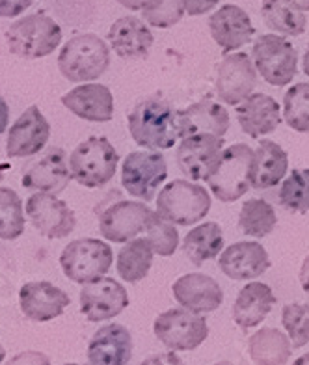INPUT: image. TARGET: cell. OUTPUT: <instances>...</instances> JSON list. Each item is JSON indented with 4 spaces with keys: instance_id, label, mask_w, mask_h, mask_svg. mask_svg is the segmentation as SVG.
Masks as SVG:
<instances>
[{
    "instance_id": "1",
    "label": "cell",
    "mask_w": 309,
    "mask_h": 365,
    "mask_svg": "<svg viewBox=\"0 0 309 365\" xmlns=\"http://www.w3.org/2000/svg\"><path fill=\"white\" fill-rule=\"evenodd\" d=\"M129 133L145 149H172L181 138L179 110L162 97H145L129 114Z\"/></svg>"
},
{
    "instance_id": "2",
    "label": "cell",
    "mask_w": 309,
    "mask_h": 365,
    "mask_svg": "<svg viewBox=\"0 0 309 365\" xmlns=\"http://www.w3.org/2000/svg\"><path fill=\"white\" fill-rule=\"evenodd\" d=\"M110 66V47L97 34H77L58 54V69L71 82H92Z\"/></svg>"
},
{
    "instance_id": "3",
    "label": "cell",
    "mask_w": 309,
    "mask_h": 365,
    "mask_svg": "<svg viewBox=\"0 0 309 365\" xmlns=\"http://www.w3.org/2000/svg\"><path fill=\"white\" fill-rule=\"evenodd\" d=\"M4 36L10 53L24 60L48 56L62 43L60 24L45 14H32L15 21Z\"/></svg>"
},
{
    "instance_id": "4",
    "label": "cell",
    "mask_w": 309,
    "mask_h": 365,
    "mask_svg": "<svg viewBox=\"0 0 309 365\" xmlns=\"http://www.w3.org/2000/svg\"><path fill=\"white\" fill-rule=\"evenodd\" d=\"M120 153L105 136H90L69 155L73 179L86 188H101L116 175Z\"/></svg>"
},
{
    "instance_id": "5",
    "label": "cell",
    "mask_w": 309,
    "mask_h": 365,
    "mask_svg": "<svg viewBox=\"0 0 309 365\" xmlns=\"http://www.w3.org/2000/svg\"><path fill=\"white\" fill-rule=\"evenodd\" d=\"M211 194L198 182L187 179H174L157 197V212L160 218L175 226H194L211 211Z\"/></svg>"
},
{
    "instance_id": "6",
    "label": "cell",
    "mask_w": 309,
    "mask_h": 365,
    "mask_svg": "<svg viewBox=\"0 0 309 365\" xmlns=\"http://www.w3.org/2000/svg\"><path fill=\"white\" fill-rule=\"evenodd\" d=\"M256 175V149L248 144H233L222 151L216 172L209 179V188L224 203L237 202L248 192Z\"/></svg>"
},
{
    "instance_id": "7",
    "label": "cell",
    "mask_w": 309,
    "mask_h": 365,
    "mask_svg": "<svg viewBox=\"0 0 309 365\" xmlns=\"http://www.w3.org/2000/svg\"><path fill=\"white\" fill-rule=\"evenodd\" d=\"M114 263V252L108 242L84 237L69 242L60 254L63 274L75 284H90L103 278Z\"/></svg>"
},
{
    "instance_id": "8",
    "label": "cell",
    "mask_w": 309,
    "mask_h": 365,
    "mask_svg": "<svg viewBox=\"0 0 309 365\" xmlns=\"http://www.w3.org/2000/svg\"><path fill=\"white\" fill-rule=\"evenodd\" d=\"M257 73L272 86H287L298 71V53L289 39L278 34H263L251 48Z\"/></svg>"
},
{
    "instance_id": "9",
    "label": "cell",
    "mask_w": 309,
    "mask_h": 365,
    "mask_svg": "<svg viewBox=\"0 0 309 365\" xmlns=\"http://www.w3.org/2000/svg\"><path fill=\"white\" fill-rule=\"evenodd\" d=\"M153 331L166 349L174 352L196 351L209 337L207 319L201 313L172 308L160 313L153 322Z\"/></svg>"
},
{
    "instance_id": "10",
    "label": "cell",
    "mask_w": 309,
    "mask_h": 365,
    "mask_svg": "<svg viewBox=\"0 0 309 365\" xmlns=\"http://www.w3.org/2000/svg\"><path fill=\"white\" fill-rule=\"evenodd\" d=\"M168 178V163L157 151H132L121 166V185L129 196L142 202H151L157 190Z\"/></svg>"
},
{
    "instance_id": "11",
    "label": "cell",
    "mask_w": 309,
    "mask_h": 365,
    "mask_svg": "<svg viewBox=\"0 0 309 365\" xmlns=\"http://www.w3.org/2000/svg\"><path fill=\"white\" fill-rule=\"evenodd\" d=\"M159 218V212L151 211L145 202L121 200L101 212L99 231L110 242H129L150 230Z\"/></svg>"
},
{
    "instance_id": "12",
    "label": "cell",
    "mask_w": 309,
    "mask_h": 365,
    "mask_svg": "<svg viewBox=\"0 0 309 365\" xmlns=\"http://www.w3.org/2000/svg\"><path fill=\"white\" fill-rule=\"evenodd\" d=\"M257 86L256 63L246 53H231L218 63L214 88L222 103L239 106Z\"/></svg>"
},
{
    "instance_id": "13",
    "label": "cell",
    "mask_w": 309,
    "mask_h": 365,
    "mask_svg": "<svg viewBox=\"0 0 309 365\" xmlns=\"http://www.w3.org/2000/svg\"><path fill=\"white\" fill-rule=\"evenodd\" d=\"M222 151V136H187V138L181 140V145L177 149V166L192 181H209L220 164Z\"/></svg>"
},
{
    "instance_id": "14",
    "label": "cell",
    "mask_w": 309,
    "mask_h": 365,
    "mask_svg": "<svg viewBox=\"0 0 309 365\" xmlns=\"http://www.w3.org/2000/svg\"><path fill=\"white\" fill-rule=\"evenodd\" d=\"M32 226L47 239H63L77 227V217L56 194L36 192L24 205Z\"/></svg>"
},
{
    "instance_id": "15",
    "label": "cell",
    "mask_w": 309,
    "mask_h": 365,
    "mask_svg": "<svg viewBox=\"0 0 309 365\" xmlns=\"http://www.w3.org/2000/svg\"><path fill=\"white\" fill-rule=\"evenodd\" d=\"M78 298H80V313L90 322H103L117 317L129 306L127 289L108 276L84 284Z\"/></svg>"
},
{
    "instance_id": "16",
    "label": "cell",
    "mask_w": 309,
    "mask_h": 365,
    "mask_svg": "<svg viewBox=\"0 0 309 365\" xmlns=\"http://www.w3.org/2000/svg\"><path fill=\"white\" fill-rule=\"evenodd\" d=\"M51 138V125L38 106H28L10 127L6 153L14 159H24L39 153Z\"/></svg>"
},
{
    "instance_id": "17",
    "label": "cell",
    "mask_w": 309,
    "mask_h": 365,
    "mask_svg": "<svg viewBox=\"0 0 309 365\" xmlns=\"http://www.w3.org/2000/svg\"><path fill=\"white\" fill-rule=\"evenodd\" d=\"M69 179H73V175L68 153L62 148H51L26 168L21 185L32 192L60 194L66 190Z\"/></svg>"
},
{
    "instance_id": "18",
    "label": "cell",
    "mask_w": 309,
    "mask_h": 365,
    "mask_svg": "<svg viewBox=\"0 0 309 365\" xmlns=\"http://www.w3.org/2000/svg\"><path fill=\"white\" fill-rule=\"evenodd\" d=\"M218 267L229 279L250 282L271 269V257L261 242L241 240V242H233L222 252Z\"/></svg>"
},
{
    "instance_id": "19",
    "label": "cell",
    "mask_w": 309,
    "mask_h": 365,
    "mask_svg": "<svg viewBox=\"0 0 309 365\" xmlns=\"http://www.w3.org/2000/svg\"><path fill=\"white\" fill-rule=\"evenodd\" d=\"M69 304V294L51 282H28L19 291V308L28 321H53L66 312Z\"/></svg>"
},
{
    "instance_id": "20",
    "label": "cell",
    "mask_w": 309,
    "mask_h": 365,
    "mask_svg": "<svg viewBox=\"0 0 309 365\" xmlns=\"http://www.w3.org/2000/svg\"><path fill=\"white\" fill-rule=\"evenodd\" d=\"M209 32L224 53H235L253 38L256 29L241 6L226 4L209 17Z\"/></svg>"
},
{
    "instance_id": "21",
    "label": "cell",
    "mask_w": 309,
    "mask_h": 365,
    "mask_svg": "<svg viewBox=\"0 0 309 365\" xmlns=\"http://www.w3.org/2000/svg\"><path fill=\"white\" fill-rule=\"evenodd\" d=\"M62 105L71 114L92 123H107L114 118V96L105 84L84 82L62 96Z\"/></svg>"
},
{
    "instance_id": "22",
    "label": "cell",
    "mask_w": 309,
    "mask_h": 365,
    "mask_svg": "<svg viewBox=\"0 0 309 365\" xmlns=\"http://www.w3.org/2000/svg\"><path fill=\"white\" fill-rule=\"evenodd\" d=\"M179 306L194 313L216 312L224 302V291L216 279L201 272L184 274L172 287Z\"/></svg>"
},
{
    "instance_id": "23",
    "label": "cell",
    "mask_w": 309,
    "mask_h": 365,
    "mask_svg": "<svg viewBox=\"0 0 309 365\" xmlns=\"http://www.w3.org/2000/svg\"><path fill=\"white\" fill-rule=\"evenodd\" d=\"M132 358V336L123 324L99 328L88 343L90 365H127Z\"/></svg>"
},
{
    "instance_id": "24",
    "label": "cell",
    "mask_w": 309,
    "mask_h": 365,
    "mask_svg": "<svg viewBox=\"0 0 309 365\" xmlns=\"http://www.w3.org/2000/svg\"><path fill=\"white\" fill-rule=\"evenodd\" d=\"M108 41L114 53L123 60H142L150 54L154 38L145 21L127 15L114 21L108 30Z\"/></svg>"
},
{
    "instance_id": "25",
    "label": "cell",
    "mask_w": 309,
    "mask_h": 365,
    "mask_svg": "<svg viewBox=\"0 0 309 365\" xmlns=\"http://www.w3.org/2000/svg\"><path fill=\"white\" fill-rule=\"evenodd\" d=\"M179 129L181 138L194 135H216L224 138L229 130V112L211 99L194 103L189 108L179 110Z\"/></svg>"
},
{
    "instance_id": "26",
    "label": "cell",
    "mask_w": 309,
    "mask_h": 365,
    "mask_svg": "<svg viewBox=\"0 0 309 365\" xmlns=\"http://www.w3.org/2000/svg\"><path fill=\"white\" fill-rule=\"evenodd\" d=\"M237 121L250 138L271 135L281 123L280 105L266 93H251L239 105Z\"/></svg>"
},
{
    "instance_id": "27",
    "label": "cell",
    "mask_w": 309,
    "mask_h": 365,
    "mask_svg": "<svg viewBox=\"0 0 309 365\" xmlns=\"http://www.w3.org/2000/svg\"><path fill=\"white\" fill-rule=\"evenodd\" d=\"M276 302L278 300L271 285L263 282H250L239 291L237 300L233 304V321L242 330L259 327L268 317Z\"/></svg>"
},
{
    "instance_id": "28",
    "label": "cell",
    "mask_w": 309,
    "mask_h": 365,
    "mask_svg": "<svg viewBox=\"0 0 309 365\" xmlns=\"http://www.w3.org/2000/svg\"><path fill=\"white\" fill-rule=\"evenodd\" d=\"M248 354L256 365H286L293 354V343L278 328L265 327L248 339Z\"/></svg>"
},
{
    "instance_id": "29",
    "label": "cell",
    "mask_w": 309,
    "mask_h": 365,
    "mask_svg": "<svg viewBox=\"0 0 309 365\" xmlns=\"http://www.w3.org/2000/svg\"><path fill=\"white\" fill-rule=\"evenodd\" d=\"M289 170V155L272 140H261L256 149V175L251 187L257 190L276 187Z\"/></svg>"
},
{
    "instance_id": "30",
    "label": "cell",
    "mask_w": 309,
    "mask_h": 365,
    "mask_svg": "<svg viewBox=\"0 0 309 365\" xmlns=\"http://www.w3.org/2000/svg\"><path fill=\"white\" fill-rule=\"evenodd\" d=\"M222 248L224 233L216 222H203L199 226L192 227L183 240L184 255L196 267H201L205 261L218 257Z\"/></svg>"
},
{
    "instance_id": "31",
    "label": "cell",
    "mask_w": 309,
    "mask_h": 365,
    "mask_svg": "<svg viewBox=\"0 0 309 365\" xmlns=\"http://www.w3.org/2000/svg\"><path fill=\"white\" fill-rule=\"evenodd\" d=\"M153 248L147 239H132L123 245L117 254L116 269L120 278L127 284H138L150 274L153 264Z\"/></svg>"
},
{
    "instance_id": "32",
    "label": "cell",
    "mask_w": 309,
    "mask_h": 365,
    "mask_svg": "<svg viewBox=\"0 0 309 365\" xmlns=\"http://www.w3.org/2000/svg\"><path fill=\"white\" fill-rule=\"evenodd\" d=\"M261 15L266 26L278 34L302 36L308 29L304 11L289 6L286 0H263Z\"/></svg>"
},
{
    "instance_id": "33",
    "label": "cell",
    "mask_w": 309,
    "mask_h": 365,
    "mask_svg": "<svg viewBox=\"0 0 309 365\" xmlns=\"http://www.w3.org/2000/svg\"><path fill=\"white\" fill-rule=\"evenodd\" d=\"M278 224V215L274 207L263 200V197H251L242 203L241 215H239V227L244 235L253 239H263L271 235Z\"/></svg>"
},
{
    "instance_id": "34",
    "label": "cell",
    "mask_w": 309,
    "mask_h": 365,
    "mask_svg": "<svg viewBox=\"0 0 309 365\" xmlns=\"http://www.w3.org/2000/svg\"><path fill=\"white\" fill-rule=\"evenodd\" d=\"M24 233V205L14 188L0 187V239L15 240Z\"/></svg>"
},
{
    "instance_id": "35",
    "label": "cell",
    "mask_w": 309,
    "mask_h": 365,
    "mask_svg": "<svg viewBox=\"0 0 309 365\" xmlns=\"http://www.w3.org/2000/svg\"><path fill=\"white\" fill-rule=\"evenodd\" d=\"M283 120L296 133H309V82H298L286 91Z\"/></svg>"
},
{
    "instance_id": "36",
    "label": "cell",
    "mask_w": 309,
    "mask_h": 365,
    "mask_svg": "<svg viewBox=\"0 0 309 365\" xmlns=\"http://www.w3.org/2000/svg\"><path fill=\"white\" fill-rule=\"evenodd\" d=\"M280 203L287 211L305 215L309 211V170L296 168L281 182Z\"/></svg>"
},
{
    "instance_id": "37",
    "label": "cell",
    "mask_w": 309,
    "mask_h": 365,
    "mask_svg": "<svg viewBox=\"0 0 309 365\" xmlns=\"http://www.w3.org/2000/svg\"><path fill=\"white\" fill-rule=\"evenodd\" d=\"M187 14V0H144V21L154 29H169Z\"/></svg>"
},
{
    "instance_id": "38",
    "label": "cell",
    "mask_w": 309,
    "mask_h": 365,
    "mask_svg": "<svg viewBox=\"0 0 309 365\" xmlns=\"http://www.w3.org/2000/svg\"><path fill=\"white\" fill-rule=\"evenodd\" d=\"M281 324L290 337L293 349H302L309 343V304L293 302L281 309Z\"/></svg>"
},
{
    "instance_id": "39",
    "label": "cell",
    "mask_w": 309,
    "mask_h": 365,
    "mask_svg": "<svg viewBox=\"0 0 309 365\" xmlns=\"http://www.w3.org/2000/svg\"><path fill=\"white\" fill-rule=\"evenodd\" d=\"M174 226L175 224H172V222L159 218L150 230L145 231V239L151 245L154 254H159L160 257H169L177 250L179 231Z\"/></svg>"
},
{
    "instance_id": "40",
    "label": "cell",
    "mask_w": 309,
    "mask_h": 365,
    "mask_svg": "<svg viewBox=\"0 0 309 365\" xmlns=\"http://www.w3.org/2000/svg\"><path fill=\"white\" fill-rule=\"evenodd\" d=\"M6 365H51L48 356L39 351H24L15 354Z\"/></svg>"
},
{
    "instance_id": "41",
    "label": "cell",
    "mask_w": 309,
    "mask_h": 365,
    "mask_svg": "<svg viewBox=\"0 0 309 365\" xmlns=\"http://www.w3.org/2000/svg\"><path fill=\"white\" fill-rule=\"evenodd\" d=\"M34 0H0V17L14 19L17 15L28 10Z\"/></svg>"
},
{
    "instance_id": "42",
    "label": "cell",
    "mask_w": 309,
    "mask_h": 365,
    "mask_svg": "<svg viewBox=\"0 0 309 365\" xmlns=\"http://www.w3.org/2000/svg\"><path fill=\"white\" fill-rule=\"evenodd\" d=\"M140 365H184V361L181 360L174 351H169L150 356V358H145Z\"/></svg>"
},
{
    "instance_id": "43",
    "label": "cell",
    "mask_w": 309,
    "mask_h": 365,
    "mask_svg": "<svg viewBox=\"0 0 309 365\" xmlns=\"http://www.w3.org/2000/svg\"><path fill=\"white\" fill-rule=\"evenodd\" d=\"M220 0H187V14L196 17V15H205L214 10Z\"/></svg>"
},
{
    "instance_id": "44",
    "label": "cell",
    "mask_w": 309,
    "mask_h": 365,
    "mask_svg": "<svg viewBox=\"0 0 309 365\" xmlns=\"http://www.w3.org/2000/svg\"><path fill=\"white\" fill-rule=\"evenodd\" d=\"M8 123H10V108H8V103L0 97V135L8 129Z\"/></svg>"
},
{
    "instance_id": "45",
    "label": "cell",
    "mask_w": 309,
    "mask_h": 365,
    "mask_svg": "<svg viewBox=\"0 0 309 365\" xmlns=\"http://www.w3.org/2000/svg\"><path fill=\"white\" fill-rule=\"evenodd\" d=\"M300 285L309 294V255L304 259L302 267H300Z\"/></svg>"
},
{
    "instance_id": "46",
    "label": "cell",
    "mask_w": 309,
    "mask_h": 365,
    "mask_svg": "<svg viewBox=\"0 0 309 365\" xmlns=\"http://www.w3.org/2000/svg\"><path fill=\"white\" fill-rule=\"evenodd\" d=\"M117 4H121L123 8L131 11H142V4L144 0H117Z\"/></svg>"
},
{
    "instance_id": "47",
    "label": "cell",
    "mask_w": 309,
    "mask_h": 365,
    "mask_svg": "<svg viewBox=\"0 0 309 365\" xmlns=\"http://www.w3.org/2000/svg\"><path fill=\"white\" fill-rule=\"evenodd\" d=\"M286 2L300 11H309V0H286Z\"/></svg>"
},
{
    "instance_id": "48",
    "label": "cell",
    "mask_w": 309,
    "mask_h": 365,
    "mask_svg": "<svg viewBox=\"0 0 309 365\" xmlns=\"http://www.w3.org/2000/svg\"><path fill=\"white\" fill-rule=\"evenodd\" d=\"M302 66H304L305 77L309 78V47L305 48V54H304V60H302Z\"/></svg>"
},
{
    "instance_id": "49",
    "label": "cell",
    "mask_w": 309,
    "mask_h": 365,
    "mask_svg": "<svg viewBox=\"0 0 309 365\" xmlns=\"http://www.w3.org/2000/svg\"><path fill=\"white\" fill-rule=\"evenodd\" d=\"M293 365H309V352L308 354H302L298 360L293 361Z\"/></svg>"
},
{
    "instance_id": "50",
    "label": "cell",
    "mask_w": 309,
    "mask_h": 365,
    "mask_svg": "<svg viewBox=\"0 0 309 365\" xmlns=\"http://www.w3.org/2000/svg\"><path fill=\"white\" fill-rule=\"evenodd\" d=\"M4 358H6V351H4V346L0 345V364H2V361H4Z\"/></svg>"
},
{
    "instance_id": "51",
    "label": "cell",
    "mask_w": 309,
    "mask_h": 365,
    "mask_svg": "<svg viewBox=\"0 0 309 365\" xmlns=\"http://www.w3.org/2000/svg\"><path fill=\"white\" fill-rule=\"evenodd\" d=\"M4 168H8V166H0V181L4 179Z\"/></svg>"
},
{
    "instance_id": "52",
    "label": "cell",
    "mask_w": 309,
    "mask_h": 365,
    "mask_svg": "<svg viewBox=\"0 0 309 365\" xmlns=\"http://www.w3.org/2000/svg\"><path fill=\"white\" fill-rule=\"evenodd\" d=\"M214 365H233L231 361H218V364H214Z\"/></svg>"
},
{
    "instance_id": "53",
    "label": "cell",
    "mask_w": 309,
    "mask_h": 365,
    "mask_svg": "<svg viewBox=\"0 0 309 365\" xmlns=\"http://www.w3.org/2000/svg\"><path fill=\"white\" fill-rule=\"evenodd\" d=\"M63 365H78V364H63Z\"/></svg>"
},
{
    "instance_id": "54",
    "label": "cell",
    "mask_w": 309,
    "mask_h": 365,
    "mask_svg": "<svg viewBox=\"0 0 309 365\" xmlns=\"http://www.w3.org/2000/svg\"><path fill=\"white\" fill-rule=\"evenodd\" d=\"M88 365H90V364H88Z\"/></svg>"
}]
</instances>
